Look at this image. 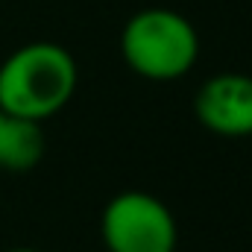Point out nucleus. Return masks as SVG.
Returning <instances> with one entry per match:
<instances>
[{"label":"nucleus","instance_id":"obj_1","mask_svg":"<svg viewBox=\"0 0 252 252\" xmlns=\"http://www.w3.org/2000/svg\"><path fill=\"white\" fill-rule=\"evenodd\" d=\"M79 82L73 56L56 41H32L0 64V109L27 121H47L70 103Z\"/></svg>","mask_w":252,"mask_h":252},{"label":"nucleus","instance_id":"obj_2","mask_svg":"<svg viewBox=\"0 0 252 252\" xmlns=\"http://www.w3.org/2000/svg\"><path fill=\"white\" fill-rule=\"evenodd\" d=\"M124 62L144 79L170 82L185 76L199 56L196 27L185 15L153 6L141 9L126 21L121 32Z\"/></svg>","mask_w":252,"mask_h":252},{"label":"nucleus","instance_id":"obj_3","mask_svg":"<svg viewBox=\"0 0 252 252\" xmlns=\"http://www.w3.org/2000/svg\"><path fill=\"white\" fill-rule=\"evenodd\" d=\"M100 238L109 252H176L179 226L158 196L147 190H124L106 202Z\"/></svg>","mask_w":252,"mask_h":252},{"label":"nucleus","instance_id":"obj_4","mask_svg":"<svg viewBox=\"0 0 252 252\" xmlns=\"http://www.w3.org/2000/svg\"><path fill=\"white\" fill-rule=\"evenodd\" d=\"M193 115L220 138L252 135V76L217 73L205 79L193 97Z\"/></svg>","mask_w":252,"mask_h":252},{"label":"nucleus","instance_id":"obj_5","mask_svg":"<svg viewBox=\"0 0 252 252\" xmlns=\"http://www.w3.org/2000/svg\"><path fill=\"white\" fill-rule=\"evenodd\" d=\"M41 156H44L41 124L9 115L6 138H3V156H0V170H12V173L32 170L41 161Z\"/></svg>","mask_w":252,"mask_h":252},{"label":"nucleus","instance_id":"obj_6","mask_svg":"<svg viewBox=\"0 0 252 252\" xmlns=\"http://www.w3.org/2000/svg\"><path fill=\"white\" fill-rule=\"evenodd\" d=\"M6 124H9V115L0 109V156H3V138H6Z\"/></svg>","mask_w":252,"mask_h":252},{"label":"nucleus","instance_id":"obj_7","mask_svg":"<svg viewBox=\"0 0 252 252\" xmlns=\"http://www.w3.org/2000/svg\"><path fill=\"white\" fill-rule=\"evenodd\" d=\"M6 252H38V250H32V247H15V250H6Z\"/></svg>","mask_w":252,"mask_h":252}]
</instances>
